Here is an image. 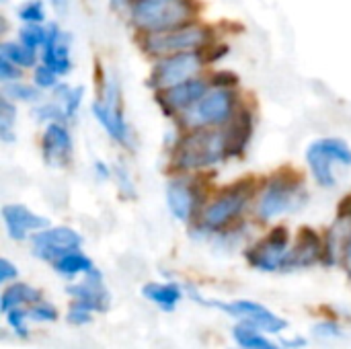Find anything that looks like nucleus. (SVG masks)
Returning a JSON list of instances; mask_svg holds the SVG:
<instances>
[{"label":"nucleus","mask_w":351,"mask_h":349,"mask_svg":"<svg viewBox=\"0 0 351 349\" xmlns=\"http://www.w3.org/2000/svg\"><path fill=\"white\" fill-rule=\"evenodd\" d=\"M228 156L226 134L199 128L179 140L173 154V167L177 171H202L212 169Z\"/></svg>","instance_id":"1"},{"label":"nucleus","mask_w":351,"mask_h":349,"mask_svg":"<svg viewBox=\"0 0 351 349\" xmlns=\"http://www.w3.org/2000/svg\"><path fill=\"white\" fill-rule=\"evenodd\" d=\"M195 4L191 0H134L132 23L144 33L169 31L193 23Z\"/></svg>","instance_id":"2"},{"label":"nucleus","mask_w":351,"mask_h":349,"mask_svg":"<svg viewBox=\"0 0 351 349\" xmlns=\"http://www.w3.org/2000/svg\"><path fill=\"white\" fill-rule=\"evenodd\" d=\"M212 37V31L199 23H189L177 29L169 31H156V33H144L142 37V49L148 56L167 58L183 51H197L202 49Z\"/></svg>","instance_id":"3"},{"label":"nucleus","mask_w":351,"mask_h":349,"mask_svg":"<svg viewBox=\"0 0 351 349\" xmlns=\"http://www.w3.org/2000/svg\"><path fill=\"white\" fill-rule=\"evenodd\" d=\"M234 115V93L230 88L214 86L210 88L193 107L181 113L183 125L191 130L218 128L232 119Z\"/></svg>","instance_id":"4"},{"label":"nucleus","mask_w":351,"mask_h":349,"mask_svg":"<svg viewBox=\"0 0 351 349\" xmlns=\"http://www.w3.org/2000/svg\"><path fill=\"white\" fill-rule=\"evenodd\" d=\"M300 177L298 173L284 169L282 173H276V177L265 185L259 202H257V216L261 220H274L290 210L296 208V202L300 197Z\"/></svg>","instance_id":"5"},{"label":"nucleus","mask_w":351,"mask_h":349,"mask_svg":"<svg viewBox=\"0 0 351 349\" xmlns=\"http://www.w3.org/2000/svg\"><path fill=\"white\" fill-rule=\"evenodd\" d=\"M251 195V181H239L234 187H226L214 202L202 212V224L210 230L228 226L241 216Z\"/></svg>","instance_id":"6"},{"label":"nucleus","mask_w":351,"mask_h":349,"mask_svg":"<svg viewBox=\"0 0 351 349\" xmlns=\"http://www.w3.org/2000/svg\"><path fill=\"white\" fill-rule=\"evenodd\" d=\"M202 66H204V58L197 51H183V53L160 58V62L154 66V72L150 76V84L158 91H167L171 86L195 78Z\"/></svg>","instance_id":"7"},{"label":"nucleus","mask_w":351,"mask_h":349,"mask_svg":"<svg viewBox=\"0 0 351 349\" xmlns=\"http://www.w3.org/2000/svg\"><path fill=\"white\" fill-rule=\"evenodd\" d=\"M195 300H202L204 304H210V306H216L232 317H239L243 319L247 325L263 331V333H280L288 327V323L284 319H280L278 315H274L269 309H265L263 304L259 302H253V300H234V302H218V300H204L199 296L193 294Z\"/></svg>","instance_id":"8"},{"label":"nucleus","mask_w":351,"mask_h":349,"mask_svg":"<svg viewBox=\"0 0 351 349\" xmlns=\"http://www.w3.org/2000/svg\"><path fill=\"white\" fill-rule=\"evenodd\" d=\"M82 245V237L68 226H53L43 228L33 237V255L43 261H56L62 255L76 251Z\"/></svg>","instance_id":"9"},{"label":"nucleus","mask_w":351,"mask_h":349,"mask_svg":"<svg viewBox=\"0 0 351 349\" xmlns=\"http://www.w3.org/2000/svg\"><path fill=\"white\" fill-rule=\"evenodd\" d=\"M288 243H290L288 228L278 226L265 237V241H261L257 247H253L247 253V257L255 267H259L263 272H276L286 265V259L290 253Z\"/></svg>","instance_id":"10"},{"label":"nucleus","mask_w":351,"mask_h":349,"mask_svg":"<svg viewBox=\"0 0 351 349\" xmlns=\"http://www.w3.org/2000/svg\"><path fill=\"white\" fill-rule=\"evenodd\" d=\"M93 113L97 117V121L107 130V134L119 142V144H130V128L121 115L119 109V97H117V86L109 84L107 93L101 101L93 103Z\"/></svg>","instance_id":"11"},{"label":"nucleus","mask_w":351,"mask_h":349,"mask_svg":"<svg viewBox=\"0 0 351 349\" xmlns=\"http://www.w3.org/2000/svg\"><path fill=\"white\" fill-rule=\"evenodd\" d=\"M210 91L208 82L202 78H191L187 82H181L177 86H171L160 93V103L169 113H183L189 107H193L206 93Z\"/></svg>","instance_id":"12"},{"label":"nucleus","mask_w":351,"mask_h":349,"mask_svg":"<svg viewBox=\"0 0 351 349\" xmlns=\"http://www.w3.org/2000/svg\"><path fill=\"white\" fill-rule=\"evenodd\" d=\"M2 216H4V224H6V230H8L10 239H14V241H25L31 230L35 232V230H43V228L49 226L47 218L31 212L29 208H25L21 204L4 206Z\"/></svg>","instance_id":"13"},{"label":"nucleus","mask_w":351,"mask_h":349,"mask_svg":"<svg viewBox=\"0 0 351 349\" xmlns=\"http://www.w3.org/2000/svg\"><path fill=\"white\" fill-rule=\"evenodd\" d=\"M68 294L74 296L76 302L84 304L88 311L97 313V311H107L109 309V292L103 286V276L101 272H97L95 267L86 274V280L78 286H70Z\"/></svg>","instance_id":"14"},{"label":"nucleus","mask_w":351,"mask_h":349,"mask_svg":"<svg viewBox=\"0 0 351 349\" xmlns=\"http://www.w3.org/2000/svg\"><path fill=\"white\" fill-rule=\"evenodd\" d=\"M45 51H43V64H47L58 76L68 74L72 68L70 62V43L66 33L58 29V25H51L47 29V41H45Z\"/></svg>","instance_id":"15"},{"label":"nucleus","mask_w":351,"mask_h":349,"mask_svg":"<svg viewBox=\"0 0 351 349\" xmlns=\"http://www.w3.org/2000/svg\"><path fill=\"white\" fill-rule=\"evenodd\" d=\"M43 152H45V160L47 163H58V165H64L70 160V154H72V138H70V132L58 123V121H51L43 134Z\"/></svg>","instance_id":"16"},{"label":"nucleus","mask_w":351,"mask_h":349,"mask_svg":"<svg viewBox=\"0 0 351 349\" xmlns=\"http://www.w3.org/2000/svg\"><path fill=\"white\" fill-rule=\"evenodd\" d=\"M195 189L185 179H175L167 185V204L173 216L181 222H187L195 210Z\"/></svg>","instance_id":"17"},{"label":"nucleus","mask_w":351,"mask_h":349,"mask_svg":"<svg viewBox=\"0 0 351 349\" xmlns=\"http://www.w3.org/2000/svg\"><path fill=\"white\" fill-rule=\"evenodd\" d=\"M323 253V243L319 239V234L313 228H302L298 232V243L294 247L292 253H288L286 265L290 267H304L315 263Z\"/></svg>","instance_id":"18"},{"label":"nucleus","mask_w":351,"mask_h":349,"mask_svg":"<svg viewBox=\"0 0 351 349\" xmlns=\"http://www.w3.org/2000/svg\"><path fill=\"white\" fill-rule=\"evenodd\" d=\"M253 134V117L247 107H239L230 119V128L226 132L228 154H243Z\"/></svg>","instance_id":"19"},{"label":"nucleus","mask_w":351,"mask_h":349,"mask_svg":"<svg viewBox=\"0 0 351 349\" xmlns=\"http://www.w3.org/2000/svg\"><path fill=\"white\" fill-rule=\"evenodd\" d=\"M306 163L311 167L313 177L317 179V183L321 187H335L337 177L333 171V158L325 152V148L321 146V142H313L306 150Z\"/></svg>","instance_id":"20"},{"label":"nucleus","mask_w":351,"mask_h":349,"mask_svg":"<svg viewBox=\"0 0 351 349\" xmlns=\"http://www.w3.org/2000/svg\"><path fill=\"white\" fill-rule=\"evenodd\" d=\"M142 296L152 300L154 304H158L162 311L171 313L179 304L183 292H181V286H177V284H146L142 288Z\"/></svg>","instance_id":"21"},{"label":"nucleus","mask_w":351,"mask_h":349,"mask_svg":"<svg viewBox=\"0 0 351 349\" xmlns=\"http://www.w3.org/2000/svg\"><path fill=\"white\" fill-rule=\"evenodd\" d=\"M41 300V292L27 286V284H14V286H8L0 298V311L6 315L8 311L16 309V306H23V304H37Z\"/></svg>","instance_id":"22"},{"label":"nucleus","mask_w":351,"mask_h":349,"mask_svg":"<svg viewBox=\"0 0 351 349\" xmlns=\"http://www.w3.org/2000/svg\"><path fill=\"white\" fill-rule=\"evenodd\" d=\"M53 269L64 278H74L76 274H88L93 269V261L76 249V251H70V253L62 255L60 259H56Z\"/></svg>","instance_id":"23"},{"label":"nucleus","mask_w":351,"mask_h":349,"mask_svg":"<svg viewBox=\"0 0 351 349\" xmlns=\"http://www.w3.org/2000/svg\"><path fill=\"white\" fill-rule=\"evenodd\" d=\"M232 333H234L237 344L243 349H280L278 346H274L271 341H267V339L259 333V329H255V327H251V325H247V323L237 325Z\"/></svg>","instance_id":"24"},{"label":"nucleus","mask_w":351,"mask_h":349,"mask_svg":"<svg viewBox=\"0 0 351 349\" xmlns=\"http://www.w3.org/2000/svg\"><path fill=\"white\" fill-rule=\"evenodd\" d=\"M0 58L10 60L12 64L21 66V68H29L35 64V49L27 47L25 43H14V41H6L0 45Z\"/></svg>","instance_id":"25"},{"label":"nucleus","mask_w":351,"mask_h":349,"mask_svg":"<svg viewBox=\"0 0 351 349\" xmlns=\"http://www.w3.org/2000/svg\"><path fill=\"white\" fill-rule=\"evenodd\" d=\"M321 146L325 148V152L339 165H346V167H351V148L348 142L339 140V138H323L319 140Z\"/></svg>","instance_id":"26"},{"label":"nucleus","mask_w":351,"mask_h":349,"mask_svg":"<svg viewBox=\"0 0 351 349\" xmlns=\"http://www.w3.org/2000/svg\"><path fill=\"white\" fill-rule=\"evenodd\" d=\"M47 41V29H43L39 23H27L21 29V43H25L27 47L37 49L39 45H45Z\"/></svg>","instance_id":"27"},{"label":"nucleus","mask_w":351,"mask_h":349,"mask_svg":"<svg viewBox=\"0 0 351 349\" xmlns=\"http://www.w3.org/2000/svg\"><path fill=\"white\" fill-rule=\"evenodd\" d=\"M37 88L39 86H31V84H23V82L12 80L4 86V95L10 101H35L39 97Z\"/></svg>","instance_id":"28"},{"label":"nucleus","mask_w":351,"mask_h":349,"mask_svg":"<svg viewBox=\"0 0 351 349\" xmlns=\"http://www.w3.org/2000/svg\"><path fill=\"white\" fill-rule=\"evenodd\" d=\"M14 117H16V109L14 105L10 103V99H4L0 103V136L4 142H10L14 140L12 136V123H14Z\"/></svg>","instance_id":"29"},{"label":"nucleus","mask_w":351,"mask_h":349,"mask_svg":"<svg viewBox=\"0 0 351 349\" xmlns=\"http://www.w3.org/2000/svg\"><path fill=\"white\" fill-rule=\"evenodd\" d=\"M56 93L62 99V107H64L66 115H74L80 107V101H82V88H78V86L72 88V86L62 84V86H58Z\"/></svg>","instance_id":"30"},{"label":"nucleus","mask_w":351,"mask_h":349,"mask_svg":"<svg viewBox=\"0 0 351 349\" xmlns=\"http://www.w3.org/2000/svg\"><path fill=\"white\" fill-rule=\"evenodd\" d=\"M27 317H29V311H25V309H21V306H16V309H12V311L6 313V321H8L10 329H12L21 339H27V337H29V331H27V327H25V319H27Z\"/></svg>","instance_id":"31"},{"label":"nucleus","mask_w":351,"mask_h":349,"mask_svg":"<svg viewBox=\"0 0 351 349\" xmlns=\"http://www.w3.org/2000/svg\"><path fill=\"white\" fill-rule=\"evenodd\" d=\"M19 16L23 23H41L45 19V10H43V4L39 0H31L27 4L21 6L19 10Z\"/></svg>","instance_id":"32"},{"label":"nucleus","mask_w":351,"mask_h":349,"mask_svg":"<svg viewBox=\"0 0 351 349\" xmlns=\"http://www.w3.org/2000/svg\"><path fill=\"white\" fill-rule=\"evenodd\" d=\"M58 84V74L47 66V64H41L35 68V86L39 88H51Z\"/></svg>","instance_id":"33"},{"label":"nucleus","mask_w":351,"mask_h":349,"mask_svg":"<svg viewBox=\"0 0 351 349\" xmlns=\"http://www.w3.org/2000/svg\"><path fill=\"white\" fill-rule=\"evenodd\" d=\"M90 321H93V311H88L84 304L74 300L70 311H68V323H72V325H86Z\"/></svg>","instance_id":"34"},{"label":"nucleus","mask_w":351,"mask_h":349,"mask_svg":"<svg viewBox=\"0 0 351 349\" xmlns=\"http://www.w3.org/2000/svg\"><path fill=\"white\" fill-rule=\"evenodd\" d=\"M29 319L37 321V323H51L58 319V313L51 304H35L29 311Z\"/></svg>","instance_id":"35"},{"label":"nucleus","mask_w":351,"mask_h":349,"mask_svg":"<svg viewBox=\"0 0 351 349\" xmlns=\"http://www.w3.org/2000/svg\"><path fill=\"white\" fill-rule=\"evenodd\" d=\"M212 84L220 88H234L239 84V76L230 70H218L212 74Z\"/></svg>","instance_id":"36"},{"label":"nucleus","mask_w":351,"mask_h":349,"mask_svg":"<svg viewBox=\"0 0 351 349\" xmlns=\"http://www.w3.org/2000/svg\"><path fill=\"white\" fill-rule=\"evenodd\" d=\"M0 78H2L4 82L19 80V78H21V66L12 64V62L6 60V58H0Z\"/></svg>","instance_id":"37"},{"label":"nucleus","mask_w":351,"mask_h":349,"mask_svg":"<svg viewBox=\"0 0 351 349\" xmlns=\"http://www.w3.org/2000/svg\"><path fill=\"white\" fill-rule=\"evenodd\" d=\"M313 333L319 337V339H335V337H341V329L337 327V323H319Z\"/></svg>","instance_id":"38"},{"label":"nucleus","mask_w":351,"mask_h":349,"mask_svg":"<svg viewBox=\"0 0 351 349\" xmlns=\"http://www.w3.org/2000/svg\"><path fill=\"white\" fill-rule=\"evenodd\" d=\"M37 115H39V119L58 121V119H62L66 115V111H64V107H58L53 103H47V105H43V107L37 109Z\"/></svg>","instance_id":"39"},{"label":"nucleus","mask_w":351,"mask_h":349,"mask_svg":"<svg viewBox=\"0 0 351 349\" xmlns=\"http://www.w3.org/2000/svg\"><path fill=\"white\" fill-rule=\"evenodd\" d=\"M19 276L16 265H12L8 259H0V282H10Z\"/></svg>","instance_id":"40"},{"label":"nucleus","mask_w":351,"mask_h":349,"mask_svg":"<svg viewBox=\"0 0 351 349\" xmlns=\"http://www.w3.org/2000/svg\"><path fill=\"white\" fill-rule=\"evenodd\" d=\"M351 218V195H346L339 202V220H350Z\"/></svg>","instance_id":"41"},{"label":"nucleus","mask_w":351,"mask_h":349,"mask_svg":"<svg viewBox=\"0 0 351 349\" xmlns=\"http://www.w3.org/2000/svg\"><path fill=\"white\" fill-rule=\"evenodd\" d=\"M51 6L56 8L58 14H64L68 10V0H51Z\"/></svg>","instance_id":"42"},{"label":"nucleus","mask_w":351,"mask_h":349,"mask_svg":"<svg viewBox=\"0 0 351 349\" xmlns=\"http://www.w3.org/2000/svg\"><path fill=\"white\" fill-rule=\"evenodd\" d=\"M95 171H97V175H101L103 179H107V177H109V171L105 169V165H103V163H97V165H95Z\"/></svg>","instance_id":"43"},{"label":"nucleus","mask_w":351,"mask_h":349,"mask_svg":"<svg viewBox=\"0 0 351 349\" xmlns=\"http://www.w3.org/2000/svg\"><path fill=\"white\" fill-rule=\"evenodd\" d=\"M346 265H348V269L351 272V237L350 241H348V247H346Z\"/></svg>","instance_id":"44"},{"label":"nucleus","mask_w":351,"mask_h":349,"mask_svg":"<svg viewBox=\"0 0 351 349\" xmlns=\"http://www.w3.org/2000/svg\"><path fill=\"white\" fill-rule=\"evenodd\" d=\"M304 344H306L304 339H296V341H284V346H286V348H302Z\"/></svg>","instance_id":"45"}]
</instances>
